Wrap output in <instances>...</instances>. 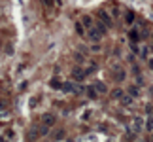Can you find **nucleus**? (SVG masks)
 I'll return each mask as SVG.
<instances>
[{"label": "nucleus", "mask_w": 153, "mask_h": 142, "mask_svg": "<svg viewBox=\"0 0 153 142\" xmlns=\"http://www.w3.org/2000/svg\"><path fill=\"white\" fill-rule=\"evenodd\" d=\"M131 38H132L134 42H138V32H136V30H132V32H131Z\"/></svg>", "instance_id": "nucleus-17"}, {"label": "nucleus", "mask_w": 153, "mask_h": 142, "mask_svg": "<svg viewBox=\"0 0 153 142\" xmlns=\"http://www.w3.org/2000/svg\"><path fill=\"white\" fill-rule=\"evenodd\" d=\"M121 102H123L125 106H129V104L132 102V99H131V97H121Z\"/></svg>", "instance_id": "nucleus-13"}, {"label": "nucleus", "mask_w": 153, "mask_h": 142, "mask_svg": "<svg viewBox=\"0 0 153 142\" xmlns=\"http://www.w3.org/2000/svg\"><path fill=\"white\" fill-rule=\"evenodd\" d=\"M51 87H53V89H59V87H61V82H57V80H51Z\"/></svg>", "instance_id": "nucleus-16"}, {"label": "nucleus", "mask_w": 153, "mask_h": 142, "mask_svg": "<svg viewBox=\"0 0 153 142\" xmlns=\"http://www.w3.org/2000/svg\"><path fill=\"white\" fill-rule=\"evenodd\" d=\"M96 95H98V93H96L95 85H89V87H87V97H91V99H96Z\"/></svg>", "instance_id": "nucleus-8"}, {"label": "nucleus", "mask_w": 153, "mask_h": 142, "mask_svg": "<svg viewBox=\"0 0 153 142\" xmlns=\"http://www.w3.org/2000/svg\"><path fill=\"white\" fill-rule=\"evenodd\" d=\"M64 137H66V135H64V131H63V129H61L59 133H55V135H53V138H55V140H63Z\"/></svg>", "instance_id": "nucleus-11"}, {"label": "nucleus", "mask_w": 153, "mask_h": 142, "mask_svg": "<svg viewBox=\"0 0 153 142\" xmlns=\"http://www.w3.org/2000/svg\"><path fill=\"white\" fill-rule=\"evenodd\" d=\"M98 15H100V19H102V21H106L108 25H112V17H110V15L106 14L104 9H100V11H98Z\"/></svg>", "instance_id": "nucleus-7"}, {"label": "nucleus", "mask_w": 153, "mask_h": 142, "mask_svg": "<svg viewBox=\"0 0 153 142\" xmlns=\"http://www.w3.org/2000/svg\"><path fill=\"white\" fill-rule=\"evenodd\" d=\"M146 129H148V131H151V129H153V118H149L148 121H146Z\"/></svg>", "instance_id": "nucleus-15"}, {"label": "nucleus", "mask_w": 153, "mask_h": 142, "mask_svg": "<svg viewBox=\"0 0 153 142\" xmlns=\"http://www.w3.org/2000/svg\"><path fill=\"white\" fill-rule=\"evenodd\" d=\"M125 76H127V74H125V70H123V68H119L115 72V78L119 80V82H123V80H125Z\"/></svg>", "instance_id": "nucleus-9"}, {"label": "nucleus", "mask_w": 153, "mask_h": 142, "mask_svg": "<svg viewBox=\"0 0 153 142\" xmlns=\"http://www.w3.org/2000/svg\"><path fill=\"white\" fill-rule=\"evenodd\" d=\"M93 85H95L96 93H108V85H106L104 82H95Z\"/></svg>", "instance_id": "nucleus-4"}, {"label": "nucleus", "mask_w": 153, "mask_h": 142, "mask_svg": "<svg viewBox=\"0 0 153 142\" xmlns=\"http://www.w3.org/2000/svg\"><path fill=\"white\" fill-rule=\"evenodd\" d=\"M87 38H89V42H93V44H98V42L102 40V32L93 25V27L87 28Z\"/></svg>", "instance_id": "nucleus-1"}, {"label": "nucleus", "mask_w": 153, "mask_h": 142, "mask_svg": "<svg viewBox=\"0 0 153 142\" xmlns=\"http://www.w3.org/2000/svg\"><path fill=\"white\" fill-rule=\"evenodd\" d=\"M74 59H76V63H83V55H81V53H74Z\"/></svg>", "instance_id": "nucleus-14"}, {"label": "nucleus", "mask_w": 153, "mask_h": 142, "mask_svg": "<svg viewBox=\"0 0 153 142\" xmlns=\"http://www.w3.org/2000/svg\"><path fill=\"white\" fill-rule=\"evenodd\" d=\"M132 127H134L136 133H138V131H142V127H144V119H142V118H134V123H132Z\"/></svg>", "instance_id": "nucleus-5"}, {"label": "nucleus", "mask_w": 153, "mask_h": 142, "mask_svg": "<svg viewBox=\"0 0 153 142\" xmlns=\"http://www.w3.org/2000/svg\"><path fill=\"white\" fill-rule=\"evenodd\" d=\"M81 25H85V28L93 27V17H89V15H83V19H81Z\"/></svg>", "instance_id": "nucleus-6"}, {"label": "nucleus", "mask_w": 153, "mask_h": 142, "mask_svg": "<svg viewBox=\"0 0 153 142\" xmlns=\"http://www.w3.org/2000/svg\"><path fill=\"white\" fill-rule=\"evenodd\" d=\"M85 76H87V74H85L83 68H80V66H74V68H72V78L76 80V82H81Z\"/></svg>", "instance_id": "nucleus-2"}, {"label": "nucleus", "mask_w": 153, "mask_h": 142, "mask_svg": "<svg viewBox=\"0 0 153 142\" xmlns=\"http://www.w3.org/2000/svg\"><path fill=\"white\" fill-rule=\"evenodd\" d=\"M129 93H131V97H136V95H138V87H134V85H132V87H129Z\"/></svg>", "instance_id": "nucleus-12"}, {"label": "nucleus", "mask_w": 153, "mask_h": 142, "mask_svg": "<svg viewBox=\"0 0 153 142\" xmlns=\"http://www.w3.org/2000/svg\"><path fill=\"white\" fill-rule=\"evenodd\" d=\"M42 123L47 125V127H53V125L57 123V118H55L53 114H44L42 116Z\"/></svg>", "instance_id": "nucleus-3"}, {"label": "nucleus", "mask_w": 153, "mask_h": 142, "mask_svg": "<svg viewBox=\"0 0 153 142\" xmlns=\"http://www.w3.org/2000/svg\"><path fill=\"white\" fill-rule=\"evenodd\" d=\"M112 97L117 101V99H121V97H123V91L119 89V87H117V89H113V91H112Z\"/></svg>", "instance_id": "nucleus-10"}, {"label": "nucleus", "mask_w": 153, "mask_h": 142, "mask_svg": "<svg viewBox=\"0 0 153 142\" xmlns=\"http://www.w3.org/2000/svg\"><path fill=\"white\" fill-rule=\"evenodd\" d=\"M146 112H148V114H151V112H153V106L148 104V106H146Z\"/></svg>", "instance_id": "nucleus-18"}]
</instances>
